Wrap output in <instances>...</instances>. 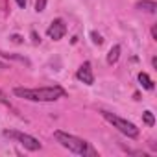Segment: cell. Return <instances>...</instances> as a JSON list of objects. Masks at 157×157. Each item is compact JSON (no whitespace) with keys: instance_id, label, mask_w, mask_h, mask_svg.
Listing matches in <instances>:
<instances>
[{"instance_id":"obj_1","label":"cell","mask_w":157,"mask_h":157,"mask_svg":"<svg viewBox=\"0 0 157 157\" xmlns=\"http://www.w3.org/2000/svg\"><path fill=\"white\" fill-rule=\"evenodd\" d=\"M13 94L30 102H56L59 98H63L67 93L63 87L59 85H52V87H39V89H26V87H15Z\"/></svg>"},{"instance_id":"obj_2","label":"cell","mask_w":157,"mask_h":157,"mask_svg":"<svg viewBox=\"0 0 157 157\" xmlns=\"http://www.w3.org/2000/svg\"><path fill=\"white\" fill-rule=\"evenodd\" d=\"M54 139L63 146V148H67L68 151H72V153H78V155H87L89 151H91V148H89V142L87 140H83V139H80V137H76V135H70V133H65V131H54Z\"/></svg>"},{"instance_id":"obj_3","label":"cell","mask_w":157,"mask_h":157,"mask_svg":"<svg viewBox=\"0 0 157 157\" xmlns=\"http://www.w3.org/2000/svg\"><path fill=\"white\" fill-rule=\"evenodd\" d=\"M102 117L109 124H113V128H117L120 133H124L126 137H129V139H137L139 137V128L133 122H129V120H126V118H122L118 115H113L109 111H102Z\"/></svg>"},{"instance_id":"obj_4","label":"cell","mask_w":157,"mask_h":157,"mask_svg":"<svg viewBox=\"0 0 157 157\" xmlns=\"http://www.w3.org/2000/svg\"><path fill=\"white\" fill-rule=\"evenodd\" d=\"M4 135L6 137H10V139H15L19 144H22L26 150H30V151H37V150H41L43 146H41V142L35 139V137H32V135H28V133H22V131H15V129H6L4 131Z\"/></svg>"},{"instance_id":"obj_5","label":"cell","mask_w":157,"mask_h":157,"mask_svg":"<svg viewBox=\"0 0 157 157\" xmlns=\"http://www.w3.org/2000/svg\"><path fill=\"white\" fill-rule=\"evenodd\" d=\"M46 33H48V37H50V39H54V41L63 39V37H65V33H67V24H65V21H63V19H54V21H52V24L48 26Z\"/></svg>"},{"instance_id":"obj_6","label":"cell","mask_w":157,"mask_h":157,"mask_svg":"<svg viewBox=\"0 0 157 157\" xmlns=\"http://www.w3.org/2000/svg\"><path fill=\"white\" fill-rule=\"evenodd\" d=\"M76 78H78L80 82H83L85 85H93V83H94V74H93V68H91V63H89V61H85L80 68H78Z\"/></svg>"},{"instance_id":"obj_7","label":"cell","mask_w":157,"mask_h":157,"mask_svg":"<svg viewBox=\"0 0 157 157\" xmlns=\"http://www.w3.org/2000/svg\"><path fill=\"white\" fill-rule=\"evenodd\" d=\"M137 10H142V11H148V13H155L157 11V4L153 2V0H139Z\"/></svg>"},{"instance_id":"obj_8","label":"cell","mask_w":157,"mask_h":157,"mask_svg":"<svg viewBox=\"0 0 157 157\" xmlns=\"http://www.w3.org/2000/svg\"><path fill=\"white\" fill-rule=\"evenodd\" d=\"M118 57H120V44H115V46L109 50V54H107V63H109V65H115V63L118 61Z\"/></svg>"},{"instance_id":"obj_9","label":"cell","mask_w":157,"mask_h":157,"mask_svg":"<svg viewBox=\"0 0 157 157\" xmlns=\"http://www.w3.org/2000/svg\"><path fill=\"white\" fill-rule=\"evenodd\" d=\"M139 82H140V85H142L144 89H148V91L153 89V82H151V78H150L146 72H139Z\"/></svg>"},{"instance_id":"obj_10","label":"cell","mask_w":157,"mask_h":157,"mask_svg":"<svg viewBox=\"0 0 157 157\" xmlns=\"http://www.w3.org/2000/svg\"><path fill=\"white\" fill-rule=\"evenodd\" d=\"M142 122H144L146 126L151 128V126L155 124V117H153V113H151V111H144V113H142Z\"/></svg>"},{"instance_id":"obj_11","label":"cell","mask_w":157,"mask_h":157,"mask_svg":"<svg viewBox=\"0 0 157 157\" xmlns=\"http://www.w3.org/2000/svg\"><path fill=\"white\" fill-rule=\"evenodd\" d=\"M46 4H48V0H35V11H37V13L44 11Z\"/></svg>"},{"instance_id":"obj_12","label":"cell","mask_w":157,"mask_h":157,"mask_svg":"<svg viewBox=\"0 0 157 157\" xmlns=\"http://www.w3.org/2000/svg\"><path fill=\"white\" fill-rule=\"evenodd\" d=\"M91 37H93V43H94V44H102V43H104L102 35H100V33H96V32H93V33H91Z\"/></svg>"},{"instance_id":"obj_13","label":"cell","mask_w":157,"mask_h":157,"mask_svg":"<svg viewBox=\"0 0 157 157\" xmlns=\"http://www.w3.org/2000/svg\"><path fill=\"white\" fill-rule=\"evenodd\" d=\"M11 39H13V43H22V37L21 35H13Z\"/></svg>"},{"instance_id":"obj_14","label":"cell","mask_w":157,"mask_h":157,"mask_svg":"<svg viewBox=\"0 0 157 157\" xmlns=\"http://www.w3.org/2000/svg\"><path fill=\"white\" fill-rule=\"evenodd\" d=\"M15 2H17V4L21 6V8H24V6H26V2H28V0H15Z\"/></svg>"},{"instance_id":"obj_15","label":"cell","mask_w":157,"mask_h":157,"mask_svg":"<svg viewBox=\"0 0 157 157\" xmlns=\"http://www.w3.org/2000/svg\"><path fill=\"white\" fill-rule=\"evenodd\" d=\"M151 37H153V39H157V28H155V26L151 28Z\"/></svg>"},{"instance_id":"obj_16","label":"cell","mask_w":157,"mask_h":157,"mask_svg":"<svg viewBox=\"0 0 157 157\" xmlns=\"http://www.w3.org/2000/svg\"><path fill=\"white\" fill-rule=\"evenodd\" d=\"M0 102H2V104H8V100H6V96L2 94V91H0Z\"/></svg>"},{"instance_id":"obj_17","label":"cell","mask_w":157,"mask_h":157,"mask_svg":"<svg viewBox=\"0 0 157 157\" xmlns=\"http://www.w3.org/2000/svg\"><path fill=\"white\" fill-rule=\"evenodd\" d=\"M0 68H8V65H4V63H0Z\"/></svg>"}]
</instances>
